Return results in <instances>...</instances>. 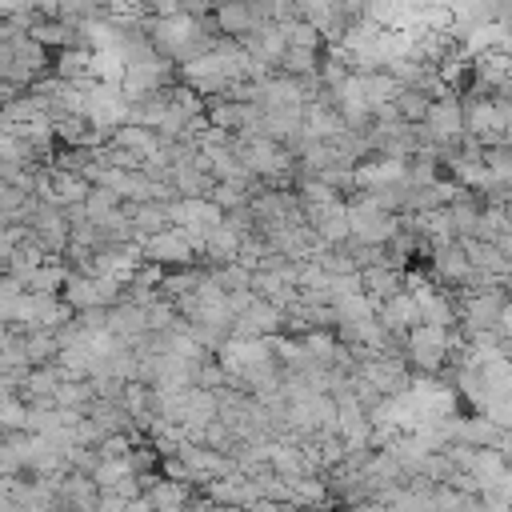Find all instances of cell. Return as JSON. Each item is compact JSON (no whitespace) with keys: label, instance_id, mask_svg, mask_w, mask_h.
<instances>
[{"label":"cell","instance_id":"6da1fadb","mask_svg":"<svg viewBox=\"0 0 512 512\" xmlns=\"http://www.w3.org/2000/svg\"><path fill=\"white\" fill-rule=\"evenodd\" d=\"M52 48H44L36 36H16L0 40V80L4 88H32L44 76H52Z\"/></svg>","mask_w":512,"mask_h":512},{"label":"cell","instance_id":"7a4b0ae2","mask_svg":"<svg viewBox=\"0 0 512 512\" xmlns=\"http://www.w3.org/2000/svg\"><path fill=\"white\" fill-rule=\"evenodd\" d=\"M404 356L416 372H428V376H440L448 368V356H452V328H440V324H416L404 340Z\"/></svg>","mask_w":512,"mask_h":512},{"label":"cell","instance_id":"3957f363","mask_svg":"<svg viewBox=\"0 0 512 512\" xmlns=\"http://www.w3.org/2000/svg\"><path fill=\"white\" fill-rule=\"evenodd\" d=\"M428 268H432V280L444 284V288H472V284H484V276L472 268V256L460 240L452 244H432L428 248Z\"/></svg>","mask_w":512,"mask_h":512},{"label":"cell","instance_id":"277c9868","mask_svg":"<svg viewBox=\"0 0 512 512\" xmlns=\"http://www.w3.org/2000/svg\"><path fill=\"white\" fill-rule=\"evenodd\" d=\"M464 124H468V136H476L484 148L508 144V120H504L496 96H484V92L468 88V100H464Z\"/></svg>","mask_w":512,"mask_h":512},{"label":"cell","instance_id":"5b68a950","mask_svg":"<svg viewBox=\"0 0 512 512\" xmlns=\"http://www.w3.org/2000/svg\"><path fill=\"white\" fill-rule=\"evenodd\" d=\"M96 184L84 176V172H68V168H56V164H40V176H36V196L40 200H52L60 208H72V204H84L88 192Z\"/></svg>","mask_w":512,"mask_h":512},{"label":"cell","instance_id":"8992f818","mask_svg":"<svg viewBox=\"0 0 512 512\" xmlns=\"http://www.w3.org/2000/svg\"><path fill=\"white\" fill-rule=\"evenodd\" d=\"M420 128H424V140H428V144H456V140L468 132L460 92L432 100V108H428V116H424V124H420Z\"/></svg>","mask_w":512,"mask_h":512},{"label":"cell","instance_id":"52a82bcc","mask_svg":"<svg viewBox=\"0 0 512 512\" xmlns=\"http://www.w3.org/2000/svg\"><path fill=\"white\" fill-rule=\"evenodd\" d=\"M144 260H156L164 268H192V264H200V248L184 228L172 224L160 236L144 240Z\"/></svg>","mask_w":512,"mask_h":512},{"label":"cell","instance_id":"ba28073f","mask_svg":"<svg viewBox=\"0 0 512 512\" xmlns=\"http://www.w3.org/2000/svg\"><path fill=\"white\" fill-rule=\"evenodd\" d=\"M284 332V308H276L272 300L256 296L232 324V336H244V340H260V336H280Z\"/></svg>","mask_w":512,"mask_h":512},{"label":"cell","instance_id":"9c48e42d","mask_svg":"<svg viewBox=\"0 0 512 512\" xmlns=\"http://www.w3.org/2000/svg\"><path fill=\"white\" fill-rule=\"evenodd\" d=\"M212 20H216V28H220V36H232V40H244V36H252L268 16H264V8H260V0H224L216 12H212Z\"/></svg>","mask_w":512,"mask_h":512},{"label":"cell","instance_id":"30bf717a","mask_svg":"<svg viewBox=\"0 0 512 512\" xmlns=\"http://www.w3.org/2000/svg\"><path fill=\"white\" fill-rule=\"evenodd\" d=\"M200 492H204V496H212L216 504H232V508H252L256 500H264V496H260L256 476H244V472L216 476V480H208Z\"/></svg>","mask_w":512,"mask_h":512},{"label":"cell","instance_id":"8fae6325","mask_svg":"<svg viewBox=\"0 0 512 512\" xmlns=\"http://www.w3.org/2000/svg\"><path fill=\"white\" fill-rule=\"evenodd\" d=\"M108 332H112V336H120L124 344H132V348H136V344H140V340L152 332V324H148V308L124 296L120 304H112V308H108Z\"/></svg>","mask_w":512,"mask_h":512},{"label":"cell","instance_id":"7c38bea8","mask_svg":"<svg viewBox=\"0 0 512 512\" xmlns=\"http://www.w3.org/2000/svg\"><path fill=\"white\" fill-rule=\"evenodd\" d=\"M240 244H244V236L224 220V224L208 228V236H204V244H200V264H208V268L232 264V260L240 256Z\"/></svg>","mask_w":512,"mask_h":512},{"label":"cell","instance_id":"4fadbf2b","mask_svg":"<svg viewBox=\"0 0 512 512\" xmlns=\"http://www.w3.org/2000/svg\"><path fill=\"white\" fill-rule=\"evenodd\" d=\"M380 320H384V328H388L392 336H400V340H408V332H412L416 324H424V320H420V304H416V296H412L408 288L380 304Z\"/></svg>","mask_w":512,"mask_h":512},{"label":"cell","instance_id":"5bb4252c","mask_svg":"<svg viewBox=\"0 0 512 512\" xmlns=\"http://www.w3.org/2000/svg\"><path fill=\"white\" fill-rule=\"evenodd\" d=\"M176 108L172 100V88H156L148 96H136L128 100V124H144V128H160L168 120V112Z\"/></svg>","mask_w":512,"mask_h":512},{"label":"cell","instance_id":"9a60e30c","mask_svg":"<svg viewBox=\"0 0 512 512\" xmlns=\"http://www.w3.org/2000/svg\"><path fill=\"white\" fill-rule=\"evenodd\" d=\"M124 212H128L140 244L152 240V236H160L164 228H172V216H168V204L164 200H144V204H128L124 200Z\"/></svg>","mask_w":512,"mask_h":512},{"label":"cell","instance_id":"2e32d148","mask_svg":"<svg viewBox=\"0 0 512 512\" xmlns=\"http://www.w3.org/2000/svg\"><path fill=\"white\" fill-rule=\"evenodd\" d=\"M404 288H408V268H396V264L364 268V292H368L376 304L392 300V296H396V292H404Z\"/></svg>","mask_w":512,"mask_h":512},{"label":"cell","instance_id":"e0dca14e","mask_svg":"<svg viewBox=\"0 0 512 512\" xmlns=\"http://www.w3.org/2000/svg\"><path fill=\"white\" fill-rule=\"evenodd\" d=\"M292 484H288V504L292 508H312V512H320V508H328L332 504V492H328V480L324 476H288Z\"/></svg>","mask_w":512,"mask_h":512},{"label":"cell","instance_id":"ac0fdd59","mask_svg":"<svg viewBox=\"0 0 512 512\" xmlns=\"http://www.w3.org/2000/svg\"><path fill=\"white\" fill-rule=\"evenodd\" d=\"M268 468L280 476H308V460L300 440H272L268 444Z\"/></svg>","mask_w":512,"mask_h":512},{"label":"cell","instance_id":"d6986e66","mask_svg":"<svg viewBox=\"0 0 512 512\" xmlns=\"http://www.w3.org/2000/svg\"><path fill=\"white\" fill-rule=\"evenodd\" d=\"M52 76L72 80V84L92 80V52H88V48H60V52L52 56Z\"/></svg>","mask_w":512,"mask_h":512},{"label":"cell","instance_id":"ffe728a7","mask_svg":"<svg viewBox=\"0 0 512 512\" xmlns=\"http://www.w3.org/2000/svg\"><path fill=\"white\" fill-rule=\"evenodd\" d=\"M332 308H336V328H352V324H364V320L380 316V304H376L368 292L344 296V300H336Z\"/></svg>","mask_w":512,"mask_h":512},{"label":"cell","instance_id":"44dd1931","mask_svg":"<svg viewBox=\"0 0 512 512\" xmlns=\"http://www.w3.org/2000/svg\"><path fill=\"white\" fill-rule=\"evenodd\" d=\"M112 140L124 144V148H132V152H140L144 160H148L152 152H160V144H164V136H160L156 128H144V124H120V128L112 132Z\"/></svg>","mask_w":512,"mask_h":512},{"label":"cell","instance_id":"7402d4cb","mask_svg":"<svg viewBox=\"0 0 512 512\" xmlns=\"http://www.w3.org/2000/svg\"><path fill=\"white\" fill-rule=\"evenodd\" d=\"M96 400V388H92V376H64L60 388H56V408H84Z\"/></svg>","mask_w":512,"mask_h":512},{"label":"cell","instance_id":"603a6c76","mask_svg":"<svg viewBox=\"0 0 512 512\" xmlns=\"http://www.w3.org/2000/svg\"><path fill=\"white\" fill-rule=\"evenodd\" d=\"M320 60H324L320 48L288 44V52H284V60H280V72H288V76H320Z\"/></svg>","mask_w":512,"mask_h":512},{"label":"cell","instance_id":"cb8c5ba5","mask_svg":"<svg viewBox=\"0 0 512 512\" xmlns=\"http://www.w3.org/2000/svg\"><path fill=\"white\" fill-rule=\"evenodd\" d=\"M428 108H432V96H424L420 88H404V92L396 96V112H400V120H408V124H424Z\"/></svg>","mask_w":512,"mask_h":512},{"label":"cell","instance_id":"d4e9b609","mask_svg":"<svg viewBox=\"0 0 512 512\" xmlns=\"http://www.w3.org/2000/svg\"><path fill=\"white\" fill-rule=\"evenodd\" d=\"M84 208H88V216L92 220H104V216H112L116 208H124V200L112 192V188H104V184H96L92 192H88V200H84Z\"/></svg>","mask_w":512,"mask_h":512},{"label":"cell","instance_id":"484cf974","mask_svg":"<svg viewBox=\"0 0 512 512\" xmlns=\"http://www.w3.org/2000/svg\"><path fill=\"white\" fill-rule=\"evenodd\" d=\"M136 468H132V456H104L100 460V468H96V484L100 488H112V484H120L124 476H132Z\"/></svg>","mask_w":512,"mask_h":512},{"label":"cell","instance_id":"4316f807","mask_svg":"<svg viewBox=\"0 0 512 512\" xmlns=\"http://www.w3.org/2000/svg\"><path fill=\"white\" fill-rule=\"evenodd\" d=\"M484 160H488V172L500 188L512 184V148L508 144H496V148H484Z\"/></svg>","mask_w":512,"mask_h":512},{"label":"cell","instance_id":"83f0119b","mask_svg":"<svg viewBox=\"0 0 512 512\" xmlns=\"http://www.w3.org/2000/svg\"><path fill=\"white\" fill-rule=\"evenodd\" d=\"M288 40H292V44H300V48H320V52L328 48L324 32H320V28H312V24H308V20H300V16H296V20H288Z\"/></svg>","mask_w":512,"mask_h":512},{"label":"cell","instance_id":"f1b7e54d","mask_svg":"<svg viewBox=\"0 0 512 512\" xmlns=\"http://www.w3.org/2000/svg\"><path fill=\"white\" fill-rule=\"evenodd\" d=\"M0 420H4V432H20L28 424V400L24 396H4Z\"/></svg>","mask_w":512,"mask_h":512},{"label":"cell","instance_id":"f546056e","mask_svg":"<svg viewBox=\"0 0 512 512\" xmlns=\"http://www.w3.org/2000/svg\"><path fill=\"white\" fill-rule=\"evenodd\" d=\"M128 508V496H120L116 488H100V504L96 512H124Z\"/></svg>","mask_w":512,"mask_h":512},{"label":"cell","instance_id":"4dcf8cb0","mask_svg":"<svg viewBox=\"0 0 512 512\" xmlns=\"http://www.w3.org/2000/svg\"><path fill=\"white\" fill-rule=\"evenodd\" d=\"M0 12L4 16H32V12H40V0H0Z\"/></svg>","mask_w":512,"mask_h":512},{"label":"cell","instance_id":"1f68e13d","mask_svg":"<svg viewBox=\"0 0 512 512\" xmlns=\"http://www.w3.org/2000/svg\"><path fill=\"white\" fill-rule=\"evenodd\" d=\"M508 300H512V280H508Z\"/></svg>","mask_w":512,"mask_h":512},{"label":"cell","instance_id":"d6a6232c","mask_svg":"<svg viewBox=\"0 0 512 512\" xmlns=\"http://www.w3.org/2000/svg\"><path fill=\"white\" fill-rule=\"evenodd\" d=\"M296 512H312V508H296Z\"/></svg>","mask_w":512,"mask_h":512}]
</instances>
